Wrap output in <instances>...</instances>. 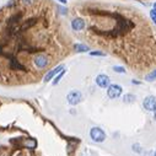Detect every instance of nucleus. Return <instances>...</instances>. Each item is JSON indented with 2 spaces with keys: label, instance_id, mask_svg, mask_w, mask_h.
Instances as JSON below:
<instances>
[{
  "label": "nucleus",
  "instance_id": "f257e3e1",
  "mask_svg": "<svg viewBox=\"0 0 156 156\" xmlns=\"http://www.w3.org/2000/svg\"><path fill=\"white\" fill-rule=\"evenodd\" d=\"M51 59H52L51 53H48V52H41V53H38V54H36L33 57L32 64H33V66L37 70H43V69H46L49 65Z\"/></svg>",
  "mask_w": 156,
  "mask_h": 156
},
{
  "label": "nucleus",
  "instance_id": "f03ea898",
  "mask_svg": "<svg viewBox=\"0 0 156 156\" xmlns=\"http://www.w3.org/2000/svg\"><path fill=\"white\" fill-rule=\"evenodd\" d=\"M84 96L83 92H80L79 90H71L68 95H66V101L70 106H77L81 101H83Z\"/></svg>",
  "mask_w": 156,
  "mask_h": 156
},
{
  "label": "nucleus",
  "instance_id": "7ed1b4c3",
  "mask_svg": "<svg viewBox=\"0 0 156 156\" xmlns=\"http://www.w3.org/2000/svg\"><path fill=\"white\" fill-rule=\"evenodd\" d=\"M123 94V89L122 86L117 85V84H111L107 87V96L111 100H115V98H119Z\"/></svg>",
  "mask_w": 156,
  "mask_h": 156
},
{
  "label": "nucleus",
  "instance_id": "20e7f679",
  "mask_svg": "<svg viewBox=\"0 0 156 156\" xmlns=\"http://www.w3.org/2000/svg\"><path fill=\"white\" fill-rule=\"evenodd\" d=\"M90 138L95 143H102L106 139V133L100 127H94V128L90 129Z\"/></svg>",
  "mask_w": 156,
  "mask_h": 156
},
{
  "label": "nucleus",
  "instance_id": "39448f33",
  "mask_svg": "<svg viewBox=\"0 0 156 156\" xmlns=\"http://www.w3.org/2000/svg\"><path fill=\"white\" fill-rule=\"evenodd\" d=\"M96 85L101 89H107L109 85H111V79H109V76L106 75V74H98L96 76Z\"/></svg>",
  "mask_w": 156,
  "mask_h": 156
},
{
  "label": "nucleus",
  "instance_id": "423d86ee",
  "mask_svg": "<svg viewBox=\"0 0 156 156\" xmlns=\"http://www.w3.org/2000/svg\"><path fill=\"white\" fill-rule=\"evenodd\" d=\"M143 107L149 112H156V97L147 96L143 101Z\"/></svg>",
  "mask_w": 156,
  "mask_h": 156
},
{
  "label": "nucleus",
  "instance_id": "0eeeda50",
  "mask_svg": "<svg viewBox=\"0 0 156 156\" xmlns=\"http://www.w3.org/2000/svg\"><path fill=\"white\" fill-rule=\"evenodd\" d=\"M63 69H65L63 64H62V65H58L57 68H53L52 70H49V71L46 74V76H44L43 81H44V83H49V81H52V80L54 79V77L57 76V74H58V73H60Z\"/></svg>",
  "mask_w": 156,
  "mask_h": 156
},
{
  "label": "nucleus",
  "instance_id": "6e6552de",
  "mask_svg": "<svg viewBox=\"0 0 156 156\" xmlns=\"http://www.w3.org/2000/svg\"><path fill=\"white\" fill-rule=\"evenodd\" d=\"M73 49L76 52V53H86L90 51V47L86 46V44H81V43H75L73 46Z\"/></svg>",
  "mask_w": 156,
  "mask_h": 156
},
{
  "label": "nucleus",
  "instance_id": "1a4fd4ad",
  "mask_svg": "<svg viewBox=\"0 0 156 156\" xmlns=\"http://www.w3.org/2000/svg\"><path fill=\"white\" fill-rule=\"evenodd\" d=\"M65 73H66V70H65V69H63V70H62L60 73H58V74H57V76L54 77V79H53L52 84H53V85H57V84H58V83H59V81H60V80L63 79V77H64Z\"/></svg>",
  "mask_w": 156,
  "mask_h": 156
},
{
  "label": "nucleus",
  "instance_id": "9d476101",
  "mask_svg": "<svg viewBox=\"0 0 156 156\" xmlns=\"http://www.w3.org/2000/svg\"><path fill=\"white\" fill-rule=\"evenodd\" d=\"M135 100L136 98L133 94H126L123 96V102H126V103H133V102H135Z\"/></svg>",
  "mask_w": 156,
  "mask_h": 156
},
{
  "label": "nucleus",
  "instance_id": "9b49d317",
  "mask_svg": "<svg viewBox=\"0 0 156 156\" xmlns=\"http://www.w3.org/2000/svg\"><path fill=\"white\" fill-rule=\"evenodd\" d=\"M145 80H146V81H149V83H151V81H155V80H156V69L145 76Z\"/></svg>",
  "mask_w": 156,
  "mask_h": 156
},
{
  "label": "nucleus",
  "instance_id": "f8f14e48",
  "mask_svg": "<svg viewBox=\"0 0 156 156\" xmlns=\"http://www.w3.org/2000/svg\"><path fill=\"white\" fill-rule=\"evenodd\" d=\"M90 55H92V57H106V53L102 52V51H91Z\"/></svg>",
  "mask_w": 156,
  "mask_h": 156
},
{
  "label": "nucleus",
  "instance_id": "ddd939ff",
  "mask_svg": "<svg viewBox=\"0 0 156 156\" xmlns=\"http://www.w3.org/2000/svg\"><path fill=\"white\" fill-rule=\"evenodd\" d=\"M113 70H114L115 73H119V74H124V73H126V69H124L123 66H119V65H114V66H113Z\"/></svg>",
  "mask_w": 156,
  "mask_h": 156
},
{
  "label": "nucleus",
  "instance_id": "4468645a",
  "mask_svg": "<svg viewBox=\"0 0 156 156\" xmlns=\"http://www.w3.org/2000/svg\"><path fill=\"white\" fill-rule=\"evenodd\" d=\"M150 17H151V20L155 22V25H156V9H155V8L150 10Z\"/></svg>",
  "mask_w": 156,
  "mask_h": 156
},
{
  "label": "nucleus",
  "instance_id": "2eb2a0df",
  "mask_svg": "<svg viewBox=\"0 0 156 156\" xmlns=\"http://www.w3.org/2000/svg\"><path fill=\"white\" fill-rule=\"evenodd\" d=\"M133 150H135V151H136V152H139V154L141 152V147L139 146V144H135V145H133Z\"/></svg>",
  "mask_w": 156,
  "mask_h": 156
},
{
  "label": "nucleus",
  "instance_id": "dca6fc26",
  "mask_svg": "<svg viewBox=\"0 0 156 156\" xmlns=\"http://www.w3.org/2000/svg\"><path fill=\"white\" fill-rule=\"evenodd\" d=\"M58 2L62 3L63 5H66V4H68V0H58Z\"/></svg>",
  "mask_w": 156,
  "mask_h": 156
},
{
  "label": "nucleus",
  "instance_id": "f3484780",
  "mask_svg": "<svg viewBox=\"0 0 156 156\" xmlns=\"http://www.w3.org/2000/svg\"><path fill=\"white\" fill-rule=\"evenodd\" d=\"M132 83H133V84H138V85L140 84V81H138V80H132Z\"/></svg>",
  "mask_w": 156,
  "mask_h": 156
},
{
  "label": "nucleus",
  "instance_id": "a211bd4d",
  "mask_svg": "<svg viewBox=\"0 0 156 156\" xmlns=\"http://www.w3.org/2000/svg\"><path fill=\"white\" fill-rule=\"evenodd\" d=\"M152 156H156V150H155V152H154V155Z\"/></svg>",
  "mask_w": 156,
  "mask_h": 156
},
{
  "label": "nucleus",
  "instance_id": "6ab92c4d",
  "mask_svg": "<svg viewBox=\"0 0 156 156\" xmlns=\"http://www.w3.org/2000/svg\"><path fill=\"white\" fill-rule=\"evenodd\" d=\"M154 8H155V9H156V3H155V4H154Z\"/></svg>",
  "mask_w": 156,
  "mask_h": 156
}]
</instances>
